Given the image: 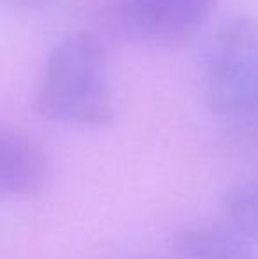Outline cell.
I'll return each mask as SVG.
<instances>
[{
  "label": "cell",
  "instance_id": "obj_1",
  "mask_svg": "<svg viewBox=\"0 0 258 259\" xmlns=\"http://www.w3.org/2000/svg\"><path fill=\"white\" fill-rule=\"evenodd\" d=\"M35 106L41 116L65 125L104 127L114 122L106 57L96 35L76 32L53 46L43 67Z\"/></svg>",
  "mask_w": 258,
  "mask_h": 259
},
{
  "label": "cell",
  "instance_id": "obj_2",
  "mask_svg": "<svg viewBox=\"0 0 258 259\" xmlns=\"http://www.w3.org/2000/svg\"><path fill=\"white\" fill-rule=\"evenodd\" d=\"M205 94L223 116H258V20L235 16L214 34L205 55Z\"/></svg>",
  "mask_w": 258,
  "mask_h": 259
},
{
  "label": "cell",
  "instance_id": "obj_3",
  "mask_svg": "<svg viewBox=\"0 0 258 259\" xmlns=\"http://www.w3.org/2000/svg\"><path fill=\"white\" fill-rule=\"evenodd\" d=\"M216 0H119V20L140 42L170 45L198 30Z\"/></svg>",
  "mask_w": 258,
  "mask_h": 259
},
{
  "label": "cell",
  "instance_id": "obj_4",
  "mask_svg": "<svg viewBox=\"0 0 258 259\" xmlns=\"http://www.w3.org/2000/svg\"><path fill=\"white\" fill-rule=\"evenodd\" d=\"M48 178L50 162L41 145L0 123V199L38 194Z\"/></svg>",
  "mask_w": 258,
  "mask_h": 259
},
{
  "label": "cell",
  "instance_id": "obj_5",
  "mask_svg": "<svg viewBox=\"0 0 258 259\" xmlns=\"http://www.w3.org/2000/svg\"><path fill=\"white\" fill-rule=\"evenodd\" d=\"M180 259H258V252L241 233L223 228H188L175 236Z\"/></svg>",
  "mask_w": 258,
  "mask_h": 259
},
{
  "label": "cell",
  "instance_id": "obj_6",
  "mask_svg": "<svg viewBox=\"0 0 258 259\" xmlns=\"http://www.w3.org/2000/svg\"><path fill=\"white\" fill-rule=\"evenodd\" d=\"M223 210L235 231L258 243V182L232 187L223 198Z\"/></svg>",
  "mask_w": 258,
  "mask_h": 259
}]
</instances>
